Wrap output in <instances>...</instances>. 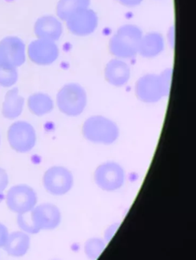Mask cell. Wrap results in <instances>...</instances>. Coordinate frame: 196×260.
Listing matches in <instances>:
<instances>
[{"instance_id": "cell-25", "label": "cell", "mask_w": 196, "mask_h": 260, "mask_svg": "<svg viewBox=\"0 0 196 260\" xmlns=\"http://www.w3.org/2000/svg\"><path fill=\"white\" fill-rule=\"evenodd\" d=\"M118 3H120L123 7H129V8H133V7H138L142 4L143 0H117Z\"/></svg>"}, {"instance_id": "cell-14", "label": "cell", "mask_w": 196, "mask_h": 260, "mask_svg": "<svg viewBox=\"0 0 196 260\" xmlns=\"http://www.w3.org/2000/svg\"><path fill=\"white\" fill-rule=\"evenodd\" d=\"M106 81L114 87H123L127 84L130 78V69L129 65L120 60L112 59L107 63L105 69Z\"/></svg>"}, {"instance_id": "cell-4", "label": "cell", "mask_w": 196, "mask_h": 260, "mask_svg": "<svg viewBox=\"0 0 196 260\" xmlns=\"http://www.w3.org/2000/svg\"><path fill=\"white\" fill-rule=\"evenodd\" d=\"M82 134L90 143L111 145L118 140L120 129L111 119L103 116H93L84 122Z\"/></svg>"}, {"instance_id": "cell-12", "label": "cell", "mask_w": 196, "mask_h": 260, "mask_svg": "<svg viewBox=\"0 0 196 260\" xmlns=\"http://www.w3.org/2000/svg\"><path fill=\"white\" fill-rule=\"evenodd\" d=\"M0 60L14 67H20L25 61V45L19 38L10 36L0 42Z\"/></svg>"}, {"instance_id": "cell-18", "label": "cell", "mask_w": 196, "mask_h": 260, "mask_svg": "<svg viewBox=\"0 0 196 260\" xmlns=\"http://www.w3.org/2000/svg\"><path fill=\"white\" fill-rule=\"evenodd\" d=\"M28 107L32 114L37 116H45L53 110L54 101L47 93H33L28 98Z\"/></svg>"}, {"instance_id": "cell-8", "label": "cell", "mask_w": 196, "mask_h": 260, "mask_svg": "<svg viewBox=\"0 0 196 260\" xmlns=\"http://www.w3.org/2000/svg\"><path fill=\"white\" fill-rule=\"evenodd\" d=\"M124 169L118 163L108 161L96 168L93 175L95 184L107 192H114L123 187L125 182Z\"/></svg>"}, {"instance_id": "cell-9", "label": "cell", "mask_w": 196, "mask_h": 260, "mask_svg": "<svg viewBox=\"0 0 196 260\" xmlns=\"http://www.w3.org/2000/svg\"><path fill=\"white\" fill-rule=\"evenodd\" d=\"M6 202L12 212L17 214H25L37 205V193L32 187L27 184H17L7 192Z\"/></svg>"}, {"instance_id": "cell-19", "label": "cell", "mask_w": 196, "mask_h": 260, "mask_svg": "<svg viewBox=\"0 0 196 260\" xmlns=\"http://www.w3.org/2000/svg\"><path fill=\"white\" fill-rule=\"evenodd\" d=\"M90 0H59L57 5L58 19L66 21L72 15L83 9L89 8Z\"/></svg>"}, {"instance_id": "cell-15", "label": "cell", "mask_w": 196, "mask_h": 260, "mask_svg": "<svg viewBox=\"0 0 196 260\" xmlns=\"http://www.w3.org/2000/svg\"><path fill=\"white\" fill-rule=\"evenodd\" d=\"M164 36L158 32H150L143 36L139 46L138 54L146 58L156 57L164 51Z\"/></svg>"}, {"instance_id": "cell-3", "label": "cell", "mask_w": 196, "mask_h": 260, "mask_svg": "<svg viewBox=\"0 0 196 260\" xmlns=\"http://www.w3.org/2000/svg\"><path fill=\"white\" fill-rule=\"evenodd\" d=\"M142 30L135 25L120 27L110 41V52L119 59H129L138 54Z\"/></svg>"}, {"instance_id": "cell-17", "label": "cell", "mask_w": 196, "mask_h": 260, "mask_svg": "<svg viewBox=\"0 0 196 260\" xmlns=\"http://www.w3.org/2000/svg\"><path fill=\"white\" fill-rule=\"evenodd\" d=\"M25 100L20 96L16 87L7 92L2 107L4 117L8 119H15L19 117L23 111Z\"/></svg>"}, {"instance_id": "cell-7", "label": "cell", "mask_w": 196, "mask_h": 260, "mask_svg": "<svg viewBox=\"0 0 196 260\" xmlns=\"http://www.w3.org/2000/svg\"><path fill=\"white\" fill-rule=\"evenodd\" d=\"M74 176L70 170L61 166L49 168L42 178L45 190L54 196H63L74 186Z\"/></svg>"}, {"instance_id": "cell-16", "label": "cell", "mask_w": 196, "mask_h": 260, "mask_svg": "<svg viewBox=\"0 0 196 260\" xmlns=\"http://www.w3.org/2000/svg\"><path fill=\"white\" fill-rule=\"evenodd\" d=\"M31 245L29 236L24 231H16L9 235L4 249L8 255L13 257L24 256Z\"/></svg>"}, {"instance_id": "cell-10", "label": "cell", "mask_w": 196, "mask_h": 260, "mask_svg": "<svg viewBox=\"0 0 196 260\" xmlns=\"http://www.w3.org/2000/svg\"><path fill=\"white\" fill-rule=\"evenodd\" d=\"M66 22L72 34L84 37L92 34L96 29L98 16L91 9H83L72 15Z\"/></svg>"}, {"instance_id": "cell-6", "label": "cell", "mask_w": 196, "mask_h": 260, "mask_svg": "<svg viewBox=\"0 0 196 260\" xmlns=\"http://www.w3.org/2000/svg\"><path fill=\"white\" fill-rule=\"evenodd\" d=\"M7 139L10 147L19 153H27L32 150L37 141L36 129L25 121L12 124L7 133Z\"/></svg>"}, {"instance_id": "cell-13", "label": "cell", "mask_w": 196, "mask_h": 260, "mask_svg": "<svg viewBox=\"0 0 196 260\" xmlns=\"http://www.w3.org/2000/svg\"><path fill=\"white\" fill-rule=\"evenodd\" d=\"M34 31L39 39L56 42L62 35V24L55 16H42L36 21Z\"/></svg>"}, {"instance_id": "cell-22", "label": "cell", "mask_w": 196, "mask_h": 260, "mask_svg": "<svg viewBox=\"0 0 196 260\" xmlns=\"http://www.w3.org/2000/svg\"><path fill=\"white\" fill-rule=\"evenodd\" d=\"M120 223H115L111 224V226H108L105 231V234H104V240L106 241V243L111 241L113 237L115 235L116 232L119 229Z\"/></svg>"}, {"instance_id": "cell-2", "label": "cell", "mask_w": 196, "mask_h": 260, "mask_svg": "<svg viewBox=\"0 0 196 260\" xmlns=\"http://www.w3.org/2000/svg\"><path fill=\"white\" fill-rule=\"evenodd\" d=\"M173 69L164 71L160 75H146L137 81L135 94L146 104H155L168 96L171 86Z\"/></svg>"}, {"instance_id": "cell-11", "label": "cell", "mask_w": 196, "mask_h": 260, "mask_svg": "<svg viewBox=\"0 0 196 260\" xmlns=\"http://www.w3.org/2000/svg\"><path fill=\"white\" fill-rule=\"evenodd\" d=\"M28 55L36 64L46 66L58 59L59 49L55 42L38 39L28 45Z\"/></svg>"}, {"instance_id": "cell-1", "label": "cell", "mask_w": 196, "mask_h": 260, "mask_svg": "<svg viewBox=\"0 0 196 260\" xmlns=\"http://www.w3.org/2000/svg\"><path fill=\"white\" fill-rule=\"evenodd\" d=\"M19 228L28 234H36L41 231H52L61 223V212L56 205L44 203L36 205L31 211L18 214Z\"/></svg>"}, {"instance_id": "cell-5", "label": "cell", "mask_w": 196, "mask_h": 260, "mask_svg": "<svg viewBox=\"0 0 196 260\" xmlns=\"http://www.w3.org/2000/svg\"><path fill=\"white\" fill-rule=\"evenodd\" d=\"M60 112L71 117L80 116L87 107V96L82 86L70 83L63 86L56 98Z\"/></svg>"}, {"instance_id": "cell-21", "label": "cell", "mask_w": 196, "mask_h": 260, "mask_svg": "<svg viewBox=\"0 0 196 260\" xmlns=\"http://www.w3.org/2000/svg\"><path fill=\"white\" fill-rule=\"evenodd\" d=\"M106 244V241L104 239L97 237L88 239L84 244V253L90 259H96L105 251Z\"/></svg>"}, {"instance_id": "cell-23", "label": "cell", "mask_w": 196, "mask_h": 260, "mask_svg": "<svg viewBox=\"0 0 196 260\" xmlns=\"http://www.w3.org/2000/svg\"><path fill=\"white\" fill-rule=\"evenodd\" d=\"M9 184V176L5 169L0 168V193L7 189Z\"/></svg>"}, {"instance_id": "cell-20", "label": "cell", "mask_w": 196, "mask_h": 260, "mask_svg": "<svg viewBox=\"0 0 196 260\" xmlns=\"http://www.w3.org/2000/svg\"><path fill=\"white\" fill-rule=\"evenodd\" d=\"M18 72L16 67L0 60V86L11 87L18 81Z\"/></svg>"}, {"instance_id": "cell-24", "label": "cell", "mask_w": 196, "mask_h": 260, "mask_svg": "<svg viewBox=\"0 0 196 260\" xmlns=\"http://www.w3.org/2000/svg\"><path fill=\"white\" fill-rule=\"evenodd\" d=\"M9 233L8 229L5 225L0 223V248H4L8 240Z\"/></svg>"}]
</instances>
